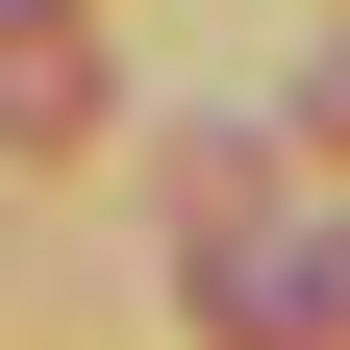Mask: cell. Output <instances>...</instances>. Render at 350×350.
I'll use <instances>...</instances> for the list:
<instances>
[{"label": "cell", "instance_id": "6da1fadb", "mask_svg": "<svg viewBox=\"0 0 350 350\" xmlns=\"http://www.w3.org/2000/svg\"><path fill=\"white\" fill-rule=\"evenodd\" d=\"M200 325L226 350H350V226L325 250H200Z\"/></svg>", "mask_w": 350, "mask_h": 350}, {"label": "cell", "instance_id": "7a4b0ae2", "mask_svg": "<svg viewBox=\"0 0 350 350\" xmlns=\"http://www.w3.org/2000/svg\"><path fill=\"white\" fill-rule=\"evenodd\" d=\"M0 125H100V51H75V0H0Z\"/></svg>", "mask_w": 350, "mask_h": 350}]
</instances>
